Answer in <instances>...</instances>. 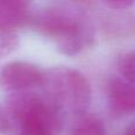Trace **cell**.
I'll return each instance as SVG.
<instances>
[{"mask_svg":"<svg viewBox=\"0 0 135 135\" xmlns=\"http://www.w3.org/2000/svg\"><path fill=\"white\" fill-rule=\"evenodd\" d=\"M107 98L116 114H135V83L123 77H113L107 84Z\"/></svg>","mask_w":135,"mask_h":135,"instance_id":"obj_5","label":"cell"},{"mask_svg":"<svg viewBox=\"0 0 135 135\" xmlns=\"http://www.w3.org/2000/svg\"><path fill=\"white\" fill-rule=\"evenodd\" d=\"M20 135H42V134H35V133H21Z\"/></svg>","mask_w":135,"mask_h":135,"instance_id":"obj_13","label":"cell"},{"mask_svg":"<svg viewBox=\"0 0 135 135\" xmlns=\"http://www.w3.org/2000/svg\"><path fill=\"white\" fill-rule=\"evenodd\" d=\"M45 97L59 110L83 115L91 102V86L81 71L69 66H55L44 72Z\"/></svg>","mask_w":135,"mask_h":135,"instance_id":"obj_2","label":"cell"},{"mask_svg":"<svg viewBox=\"0 0 135 135\" xmlns=\"http://www.w3.org/2000/svg\"><path fill=\"white\" fill-rule=\"evenodd\" d=\"M123 135H135V120L129 123V126L126 128Z\"/></svg>","mask_w":135,"mask_h":135,"instance_id":"obj_12","label":"cell"},{"mask_svg":"<svg viewBox=\"0 0 135 135\" xmlns=\"http://www.w3.org/2000/svg\"><path fill=\"white\" fill-rule=\"evenodd\" d=\"M36 28L51 38L61 54L75 56L93 44L94 28L85 14L71 7H49L35 18Z\"/></svg>","mask_w":135,"mask_h":135,"instance_id":"obj_1","label":"cell"},{"mask_svg":"<svg viewBox=\"0 0 135 135\" xmlns=\"http://www.w3.org/2000/svg\"><path fill=\"white\" fill-rule=\"evenodd\" d=\"M32 19L28 4L18 0H0V33H14Z\"/></svg>","mask_w":135,"mask_h":135,"instance_id":"obj_6","label":"cell"},{"mask_svg":"<svg viewBox=\"0 0 135 135\" xmlns=\"http://www.w3.org/2000/svg\"><path fill=\"white\" fill-rule=\"evenodd\" d=\"M18 45L19 39L16 33H0V57L12 54Z\"/></svg>","mask_w":135,"mask_h":135,"instance_id":"obj_9","label":"cell"},{"mask_svg":"<svg viewBox=\"0 0 135 135\" xmlns=\"http://www.w3.org/2000/svg\"><path fill=\"white\" fill-rule=\"evenodd\" d=\"M9 129V121L7 119L6 112L2 109V107L0 105V134L5 133Z\"/></svg>","mask_w":135,"mask_h":135,"instance_id":"obj_11","label":"cell"},{"mask_svg":"<svg viewBox=\"0 0 135 135\" xmlns=\"http://www.w3.org/2000/svg\"><path fill=\"white\" fill-rule=\"evenodd\" d=\"M44 72L30 62H9L0 71V86L8 91H26L42 85Z\"/></svg>","mask_w":135,"mask_h":135,"instance_id":"obj_4","label":"cell"},{"mask_svg":"<svg viewBox=\"0 0 135 135\" xmlns=\"http://www.w3.org/2000/svg\"><path fill=\"white\" fill-rule=\"evenodd\" d=\"M71 135H107V128L98 116L85 113L74 122Z\"/></svg>","mask_w":135,"mask_h":135,"instance_id":"obj_7","label":"cell"},{"mask_svg":"<svg viewBox=\"0 0 135 135\" xmlns=\"http://www.w3.org/2000/svg\"><path fill=\"white\" fill-rule=\"evenodd\" d=\"M5 112L20 126L21 133L54 135L61 127V110L46 97L30 91L7 96Z\"/></svg>","mask_w":135,"mask_h":135,"instance_id":"obj_3","label":"cell"},{"mask_svg":"<svg viewBox=\"0 0 135 135\" xmlns=\"http://www.w3.org/2000/svg\"><path fill=\"white\" fill-rule=\"evenodd\" d=\"M119 70L124 79L135 83V50L127 52L120 58Z\"/></svg>","mask_w":135,"mask_h":135,"instance_id":"obj_8","label":"cell"},{"mask_svg":"<svg viewBox=\"0 0 135 135\" xmlns=\"http://www.w3.org/2000/svg\"><path fill=\"white\" fill-rule=\"evenodd\" d=\"M104 5L113 9H126L135 5V1H132V0H113V1H104Z\"/></svg>","mask_w":135,"mask_h":135,"instance_id":"obj_10","label":"cell"}]
</instances>
